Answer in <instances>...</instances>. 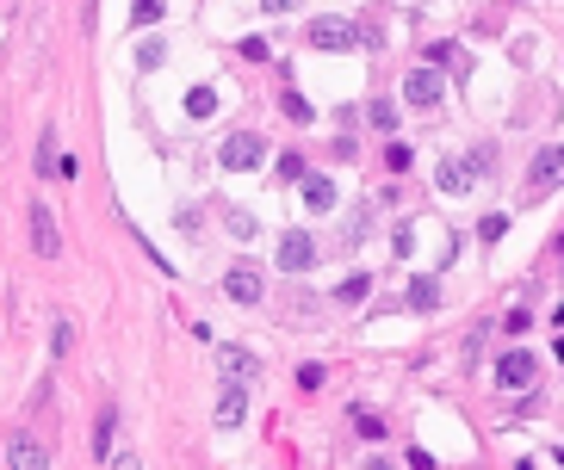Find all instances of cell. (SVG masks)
Segmentation results:
<instances>
[{
  "instance_id": "cell-1",
  "label": "cell",
  "mask_w": 564,
  "mask_h": 470,
  "mask_svg": "<svg viewBox=\"0 0 564 470\" xmlns=\"http://www.w3.org/2000/svg\"><path fill=\"white\" fill-rule=\"evenodd\" d=\"M484 161H490V155H465V161H440V174H434V186H440L446 199H465V192L478 186V174H484Z\"/></svg>"
},
{
  "instance_id": "cell-2",
  "label": "cell",
  "mask_w": 564,
  "mask_h": 470,
  "mask_svg": "<svg viewBox=\"0 0 564 470\" xmlns=\"http://www.w3.org/2000/svg\"><path fill=\"white\" fill-rule=\"evenodd\" d=\"M217 161H224V174H249V167H261V161H267V142L242 130V136H230V142L217 149Z\"/></svg>"
},
{
  "instance_id": "cell-3",
  "label": "cell",
  "mask_w": 564,
  "mask_h": 470,
  "mask_svg": "<svg viewBox=\"0 0 564 470\" xmlns=\"http://www.w3.org/2000/svg\"><path fill=\"white\" fill-rule=\"evenodd\" d=\"M310 44H316V50H354V44H360V25H354V19H335V12H329V19H310Z\"/></svg>"
},
{
  "instance_id": "cell-4",
  "label": "cell",
  "mask_w": 564,
  "mask_h": 470,
  "mask_svg": "<svg viewBox=\"0 0 564 470\" xmlns=\"http://www.w3.org/2000/svg\"><path fill=\"white\" fill-rule=\"evenodd\" d=\"M534 371H540V359H534V352H521V347H509L503 359H496V384H503V390H527V384H534Z\"/></svg>"
},
{
  "instance_id": "cell-5",
  "label": "cell",
  "mask_w": 564,
  "mask_h": 470,
  "mask_svg": "<svg viewBox=\"0 0 564 470\" xmlns=\"http://www.w3.org/2000/svg\"><path fill=\"white\" fill-rule=\"evenodd\" d=\"M559 180H564V142H546V149L534 155V167H527V186H534V192H552Z\"/></svg>"
},
{
  "instance_id": "cell-6",
  "label": "cell",
  "mask_w": 564,
  "mask_h": 470,
  "mask_svg": "<svg viewBox=\"0 0 564 470\" xmlns=\"http://www.w3.org/2000/svg\"><path fill=\"white\" fill-rule=\"evenodd\" d=\"M31 247H37L44 260H56V254H62V235H56V217H50V205H44V199H31Z\"/></svg>"
},
{
  "instance_id": "cell-7",
  "label": "cell",
  "mask_w": 564,
  "mask_h": 470,
  "mask_svg": "<svg viewBox=\"0 0 564 470\" xmlns=\"http://www.w3.org/2000/svg\"><path fill=\"white\" fill-rule=\"evenodd\" d=\"M242 415H249V377H230L224 396H217V427H224V434L242 427Z\"/></svg>"
},
{
  "instance_id": "cell-8",
  "label": "cell",
  "mask_w": 564,
  "mask_h": 470,
  "mask_svg": "<svg viewBox=\"0 0 564 470\" xmlns=\"http://www.w3.org/2000/svg\"><path fill=\"white\" fill-rule=\"evenodd\" d=\"M280 266H285V272H310V266H316V241L291 230V235L280 241Z\"/></svg>"
},
{
  "instance_id": "cell-9",
  "label": "cell",
  "mask_w": 564,
  "mask_h": 470,
  "mask_svg": "<svg viewBox=\"0 0 564 470\" xmlns=\"http://www.w3.org/2000/svg\"><path fill=\"white\" fill-rule=\"evenodd\" d=\"M404 100H410V106H440V75H434V69H410V81H404Z\"/></svg>"
},
{
  "instance_id": "cell-10",
  "label": "cell",
  "mask_w": 564,
  "mask_h": 470,
  "mask_svg": "<svg viewBox=\"0 0 564 470\" xmlns=\"http://www.w3.org/2000/svg\"><path fill=\"white\" fill-rule=\"evenodd\" d=\"M224 291H230L236 304H261V272H255V266H230V272H224Z\"/></svg>"
},
{
  "instance_id": "cell-11",
  "label": "cell",
  "mask_w": 564,
  "mask_h": 470,
  "mask_svg": "<svg viewBox=\"0 0 564 470\" xmlns=\"http://www.w3.org/2000/svg\"><path fill=\"white\" fill-rule=\"evenodd\" d=\"M0 465H50V452H44V446H37V440H25V434H19V440H6V446H0Z\"/></svg>"
},
{
  "instance_id": "cell-12",
  "label": "cell",
  "mask_w": 564,
  "mask_h": 470,
  "mask_svg": "<svg viewBox=\"0 0 564 470\" xmlns=\"http://www.w3.org/2000/svg\"><path fill=\"white\" fill-rule=\"evenodd\" d=\"M217 365H224V377H255L261 371V359L242 352V347H217Z\"/></svg>"
},
{
  "instance_id": "cell-13",
  "label": "cell",
  "mask_w": 564,
  "mask_h": 470,
  "mask_svg": "<svg viewBox=\"0 0 564 470\" xmlns=\"http://www.w3.org/2000/svg\"><path fill=\"white\" fill-rule=\"evenodd\" d=\"M304 205H310V211H335V180L304 174Z\"/></svg>"
},
{
  "instance_id": "cell-14",
  "label": "cell",
  "mask_w": 564,
  "mask_h": 470,
  "mask_svg": "<svg viewBox=\"0 0 564 470\" xmlns=\"http://www.w3.org/2000/svg\"><path fill=\"white\" fill-rule=\"evenodd\" d=\"M217 112V87H192L186 93V118H211Z\"/></svg>"
},
{
  "instance_id": "cell-15",
  "label": "cell",
  "mask_w": 564,
  "mask_h": 470,
  "mask_svg": "<svg viewBox=\"0 0 564 470\" xmlns=\"http://www.w3.org/2000/svg\"><path fill=\"white\" fill-rule=\"evenodd\" d=\"M434 304H440L434 279H410V310H434Z\"/></svg>"
},
{
  "instance_id": "cell-16",
  "label": "cell",
  "mask_w": 564,
  "mask_h": 470,
  "mask_svg": "<svg viewBox=\"0 0 564 470\" xmlns=\"http://www.w3.org/2000/svg\"><path fill=\"white\" fill-rule=\"evenodd\" d=\"M112 434H119V415L106 409V415H100V434H94V452H100V458H112Z\"/></svg>"
},
{
  "instance_id": "cell-17",
  "label": "cell",
  "mask_w": 564,
  "mask_h": 470,
  "mask_svg": "<svg viewBox=\"0 0 564 470\" xmlns=\"http://www.w3.org/2000/svg\"><path fill=\"white\" fill-rule=\"evenodd\" d=\"M366 291H372V279H366V272H347V279H341V304H360Z\"/></svg>"
},
{
  "instance_id": "cell-18",
  "label": "cell",
  "mask_w": 564,
  "mask_h": 470,
  "mask_svg": "<svg viewBox=\"0 0 564 470\" xmlns=\"http://www.w3.org/2000/svg\"><path fill=\"white\" fill-rule=\"evenodd\" d=\"M224 223H230L236 241H255V217H249V211H224Z\"/></svg>"
},
{
  "instance_id": "cell-19",
  "label": "cell",
  "mask_w": 564,
  "mask_h": 470,
  "mask_svg": "<svg viewBox=\"0 0 564 470\" xmlns=\"http://www.w3.org/2000/svg\"><path fill=\"white\" fill-rule=\"evenodd\" d=\"M372 130H397V106H391V100H372Z\"/></svg>"
},
{
  "instance_id": "cell-20",
  "label": "cell",
  "mask_w": 564,
  "mask_h": 470,
  "mask_svg": "<svg viewBox=\"0 0 564 470\" xmlns=\"http://www.w3.org/2000/svg\"><path fill=\"white\" fill-rule=\"evenodd\" d=\"M280 106H285V118H291V124H310V100H304V93H285Z\"/></svg>"
},
{
  "instance_id": "cell-21",
  "label": "cell",
  "mask_w": 564,
  "mask_h": 470,
  "mask_svg": "<svg viewBox=\"0 0 564 470\" xmlns=\"http://www.w3.org/2000/svg\"><path fill=\"white\" fill-rule=\"evenodd\" d=\"M75 347V322H56V328H50V352H69Z\"/></svg>"
},
{
  "instance_id": "cell-22",
  "label": "cell",
  "mask_w": 564,
  "mask_h": 470,
  "mask_svg": "<svg viewBox=\"0 0 564 470\" xmlns=\"http://www.w3.org/2000/svg\"><path fill=\"white\" fill-rule=\"evenodd\" d=\"M155 19H161V0H137L131 6V25H155Z\"/></svg>"
},
{
  "instance_id": "cell-23",
  "label": "cell",
  "mask_w": 564,
  "mask_h": 470,
  "mask_svg": "<svg viewBox=\"0 0 564 470\" xmlns=\"http://www.w3.org/2000/svg\"><path fill=\"white\" fill-rule=\"evenodd\" d=\"M503 235H509V217H484L478 223V241H503Z\"/></svg>"
},
{
  "instance_id": "cell-24",
  "label": "cell",
  "mask_w": 564,
  "mask_h": 470,
  "mask_svg": "<svg viewBox=\"0 0 564 470\" xmlns=\"http://www.w3.org/2000/svg\"><path fill=\"white\" fill-rule=\"evenodd\" d=\"M242 56H249V62H267L274 50H267V37H242Z\"/></svg>"
},
{
  "instance_id": "cell-25",
  "label": "cell",
  "mask_w": 564,
  "mask_h": 470,
  "mask_svg": "<svg viewBox=\"0 0 564 470\" xmlns=\"http://www.w3.org/2000/svg\"><path fill=\"white\" fill-rule=\"evenodd\" d=\"M385 161H391V174H404V167H410V142H391Z\"/></svg>"
},
{
  "instance_id": "cell-26",
  "label": "cell",
  "mask_w": 564,
  "mask_h": 470,
  "mask_svg": "<svg viewBox=\"0 0 564 470\" xmlns=\"http://www.w3.org/2000/svg\"><path fill=\"white\" fill-rule=\"evenodd\" d=\"M354 427H360V440H385V427H379V415H354Z\"/></svg>"
},
{
  "instance_id": "cell-27",
  "label": "cell",
  "mask_w": 564,
  "mask_h": 470,
  "mask_svg": "<svg viewBox=\"0 0 564 470\" xmlns=\"http://www.w3.org/2000/svg\"><path fill=\"white\" fill-rule=\"evenodd\" d=\"M298 384H304V390H323V365H298Z\"/></svg>"
},
{
  "instance_id": "cell-28",
  "label": "cell",
  "mask_w": 564,
  "mask_h": 470,
  "mask_svg": "<svg viewBox=\"0 0 564 470\" xmlns=\"http://www.w3.org/2000/svg\"><path fill=\"white\" fill-rule=\"evenodd\" d=\"M280 180H304V161H298V155H280Z\"/></svg>"
},
{
  "instance_id": "cell-29",
  "label": "cell",
  "mask_w": 564,
  "mask_h": 470,
  "mask_svg": "<svg viewBox=\"0 0 564 470\" xmlns=\"http://www.w3.org/2000/svg\"><path fill=\"white\" fill-rule=\"evenodd\" d=\"M261 6H267V12H291L298 0H261Z\"/></svg>"
}]
</instances>
